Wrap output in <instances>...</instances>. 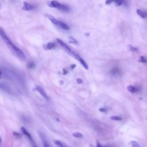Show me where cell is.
Returning a JSON list of instances; mask_svg holds the SVG:
<instances>
[{"label":"cell","mask_w":147,"mask_h":147,"mask_svg":"<svg viewBox=\"0 0 147 147\" xmlns=\"http://www.w3.org/2000/svg\"><path fill=\"white\" fill-rule=\"evenodd\" d=\"M34 8L32 5H31V4H28L27 2H24V6H23V9L24 10H27V11H29V10H32Z\"/></svg>","instance_id":"obj_7"},{"label":"cell","mask_w":147,"mask_h":147,"mask_svg":"<svg viewBox=\"0 0 147 147\" xmlns=\"http://www.w3.org/2000/svg\"><path fill=\"white\" fill-rule=\"evenodd\" d=\"M58 9L60 10H61V11H63V12H68L70 10L69 6H67V5H63V4H60V5L58 8Z\"/></svg>","instance_id":"obj_11"},{"label":"cell","mask_w":147,"mask_h":147,"mask_svg":"<svg viewBox=\"0 0 147 147\" xmlns=\"http://www.w3.org/2000/svg\"><path fill=\"white\" fill-rule=\"evenodd\" d=\"M113 2V0H106L105 2L106 5H109V4H111Z\"/></svg>","instance_id":"obj_26"},{"label":"cell","mask_w":147,"mask_h":147,"mask_svg":"<svg viewBox=\"0 0 147 147\" xmlns=\"http://www.w3.org/2000/svg\"><path fill=\"white\" fill-rule=\"evenodd\" d=\"M27 67L28 68H29V69H32V68L35 67V64H34V63L32 62V61H30V62L28 63Z\"/></svg>","instance_id":"obj_23"},{"label":"cell","mask_w":147,"mask_h":147,"mask_svg":"<svg viewBox=\"0 0 147 147\" xmlns=\"http://www.w3.org/2000/svg\"><path fill=\"white\" fill-rule=\"evenodd\" d=\"M1 75H2V72L1 71H0V78H1Z\"/></svg>","instance_id":"obj_31"},{"label":"cell","mask_w":147,"mask_h":147,"mask_svg":"<svg viewBox=\"0 0 147 147\" xmlns=\"http://www.w3.org/2000/svg\"><path fill=\"white\" fill-rule=\"evenodd\" d=\"M63 74H66L67 73V71H66L65 69H63Z\"/></svg>","instance_id":"obj_30"},{"label":"cell","mask_w":147,"mask_h":147,"mask_svg":"<svg viewBox=\"0 0 147 147\" xmlns=\"http://www.w3.org/2000/svg\"><path fill=\"white\" fill-rule=\"evenodd\" d=\"M56 41L59 44H60V46L61 47H62L64 49V50H65L66 52H67L68 54H69L70 55H71V56L74 57V58L76 59H77V60H78V59L80 58V57L79 55H78L77 54H76L75 52H73V51H72L71 50V49L69 48V47L68 46L67 44L65 43H64L62 41V40H60V39H57Z\"/></svg>","instance_id":"obj_2"},{"label":"cell","mask_w":147,"mask_h":147,"mask_svg":"<svg viewBox=\"0 0 147 147\" xmlns=\"http://www.w3.org/2000/svg\"><path fill=\"white\" fill-rule=\"evenodd\" d=\"M76 67V65H72L71 66V69H74V68H75Z\"/></svg>","instance_id":"obj_29"},{"label":"cell","mask_w":147,"mask_h":147,"mask_svg":"<svg viewBox=\"0 0 147 147\" xmlns=\"http://www.w3.org/2000/svg\"><path fill=\"white\" fill-rule=\"evenodd\" d=\"M78 60L79 61V62L80 63V64H81V65L83 66V67L85 69H86V70H88L89 69L88 66H87V63L84 61L83 59H82L81 57H80V58Z\"/></svg>","instance_id":"obj_16"},{"label":"cell","mask_w":147,"mask_h":147,"mask_svg":"<svg viewBox=\"0 0 147 147\" xmlns=\"http://www.w3.org/2000/svg\"><path fill=\"white\" fill-rule=\"evenodd\" d=\"M129 145L132 147H138L139 146V145L137 143L136 141H132L130 142Z\"/></svg>","instance_id":"obj_20"},{"label":"cell","mask_w":147,"mask_h":147,"mask_svg":"<svg viewBox=\"0 0 147 147\" xmlns=\"http://www.w3.org/2000/svg\"><path fill=\"white\" fill-rule=\"evenodd\" d=\"M128 90L130 92H131L132 93H136V92H137V91H138L137 88H136V87L133 86H128Z\"/></svg>","instance_id":"obj_15"},{"label":"cell","mask_w":147,"mask_h":147,"mask_svg":"<svg viewBox=\"0 0 147 147\" xmlns=\"http://www.w3.org/2000/svg\"><path fill=\"white\" fill-rule=\"evenodd\" d=\"M60 84L62 85V84H63V81H60Z\"/></svg>","instance_id":"obj_32"},{"label":"cell","mask_w":147,"mask_h":147,"mask_svg":"<svg viewBox=\"0 0 147 147\" xmlns=\"http://www.w3.org/2000/svg\"><path fill=\"white\" fill-rule=\"evenodd\" d=\"M0 89H3L4 91H7L8 93H9L10 91L9 87H8V86H6L5 84L2 83H0Z\"/></svg>","instance_id":"obj_14"},{"label":"cell","mask_w":147,"mask_h":147,"mask_svg":"<svg viewBox=\"0 0 147 147\" xmlns=\"http://www.w3.org/2000/svg\"><path fill=\"white\" fill-rule=\"evenodd\" d=\"M1 137H0V143H1Z\"/></svg>","instance_id":"obj_33"},{"label":"cell","mask_w":147,"mask_h":147,"mask_svg":"<svg viewBox=\"0 0 147 147\" xmlns=\"http://www.w3.org/2000/svg\"><path fill=\"white\" fill-rule=\"evenodd\" d=\"M68 40H69L70 43H71V44H79V43L77 40L74 39V38H73L72 37H71V36H69V37H68Z\"/></svg>","instance_id":"obj_17"},{"label":"cell","mask_w":147,"mask_h":147,"mask_svg":"<svg viewBox=\"0 0 147 147\" xmlns=\"http://www.w3.org/2000/svg\"><path fill=\"white\" fill-rule=\"evenodd\" d=\"M72 136L76 138H81L83 137L82 134L79 133V132H74V133H72Z\"/></svg>","instance_id":"obj_18"},{"label":"cell","mask_w":147,"mask_h":147,"mask_svg":"<svg viewBox=\"0 0 147 147\" xmlns=\"http://www.w3.org/2000/svg\"><path fill=\"white\" fill-rule=\"evenodd\" d=\"M76 82L78 83V84H81L82 83V80L81 79H80V78H78V79H76Z\"/></svg>","instance_id":"obj_25"},{"label":"cell","mask_w":147,"mask_h":147,"mask_svg":"<svg viewBox=\"0 0 147 147\" xmlns=\"http://www.w3.org/2000/svg\"><path fill=\"white\" fill-rule=\"evenodd\" d=\"M139 61L141 63H145L146 62V59H145V57L144 56H141L139 59Z\"/></svg>","instance_id":"obj_24"},{"label":"cell","mask_w":147,"mask_h":147,"mask_svg":"<svg viewBox=\"0 0 147 147\" xmlns=\"http://www.w3.org/2000/svg\"><path fill=\"white\" fill-rule=\"evenodd\" d=\"M13 135L16 136V137H19V136H20V134H18V133H16V132H13Z\"/></svg>","instance_id":"obj_27"},{"label":"cell","mask_w":147,"mask_h":147,"mask_svg":"<svg viewBox=\"0 0 147 147\" xmlns=\"http://www.w3.org/2000/svg\"><path fill=\"white\" fill-rule=\"evenodd\" d=\"M46 16L53 23V24L57 25V22H58V20H57L56 18H55V17H54V16L52 15H50V14H46Z\"/></svg>","instance_id":"obj_9"},{"label":"cell","mask_w":147,"mask_h":147,"mask_svg":"<svg viewBox=\"0 0 147 147\" xmlns=\"http://www.w3.org/2000/svg\"><path fill=\"white\" fill-rule=\"evenodd\" d=\"M60 4H61L59 3V2L57 1H52L50 2V3L48 4V5L51 8H57V9H58V8H59V6H60Z\"/></svg>","instance_id":"obj_4"},{"label":"cell","mask_w":147,"mask_h":147,"mask_svg":"<svg viewBox=\"0 0 147 147\" xmlns=\"http://www.w3.org/2000/svg\"><path fill=\"white\" fill-rule=\"evenodd\" d=\"M99 111L102 112H106V109L104 108H101L99 109Z\"/></svg>","instance_id":"obj_28"},{"label":"cell","mask_w":147,"mask_h":147,"mask_svg":"<svg viewBox=\"0 0 147 147\" xmlns=\"http://www.w3.org/2000/svg\"><path fill=\"white\" fill-rule=\"evenodd\" d=\"M54 143L56 146H59V147L67 146V144H66L65 142H63L62 141H59V140H55V141H54Z\"/></svg>","instance_id":"obj_10"},{"label":"cell","mask_w":147,"mask_h":147,"mask_svg":"<svg viewBox=\"0 0 147 147\" xmlns=\"http://www.w3.org/2000/svg\"><path fill=\"white\" fill-rule=\"evenodd\" d=\"M136 13H137V14L138 16L141 17L142 18H145L146 17V14L145 12L141 11V10L137 9V10H136Z\"/></svg>","instance_id":"obj_13"},{"label":"cell","mask_w":147,"mask_h":147,"mask_svg":"<svg viewBox=\"0 0 147 147\" xmlns=\"http://www.w3.org/2000/svg\"><path fill=\"white\" fill-rule=\"evenodd\" d=\"M40 136H41V140H42V141H43V142L44 146H46V147L49 146V145L48 144L47 141L45 136H44L42 133H40Z\"/></svg>","instance_id":"obj_12"},{"label":"cell","mask_w":147,"mask_h":147,"mask_svg":"<svg viewBox=\"0 0 147 147\" xmlns=\"http://www.w3.org/2000/svg\"><path fill=\"white\" fill-rule=\"evenodd\" d=\"M128 49L131 51V52H137L138 51V49L136 47H134L132 46L131 45H129L128 46Z\"/></svg>","instance_id":"obj_21"},{"label":"cell","mask_w":147,"mask_h":147,"mask_svg":"<svg viewBox=\"0 0 147 147\" xmlns=\"http://www.w3.org/2000/svg\"><path fill=\"white\" fill-rule=\"evenodd\" d=\"M56 25L59 26V27H60L61 29H64V30H69L70 29L69 27L68 26L67 24H65V23L61 22V21H58V22H57V24Z\"/></svg>","instance_id":"obj_6"},{"label":"cell","mask_w":147,"mask_h":147,"mask_svg":"<svg viewBox=\"0 0 147 147\" xmlns=\"http://www.w3.org/2000/svg\"><path fill=\"white\" fill-rule=\"evenodd\" d=\"M35 89L36 91H37L38 92H39L40 94L41 95V96L43 97L44 98H45L46 100H48L49 99V98L48 97L47 94L45 90H44V89L41 86H39V85H36Z\"/></svg>","instance_id":"obj_3"},{"label":"cell","mask_w":147,"mask_h":147,"mask_svg":"<svg viewBox=\"0 0 147 147\" xmlns=\"http://www.w3.org/2000/svg\"><path fill=\"white\" fill-rule=\"evenodd\" d=\"M21 131L22 132V133L24 134V135H25V136H27V137H28V138H29L30 141H31L32 142H33L32 137V136L30 135V133H29V132L27 131L26 129H25L24 127H21Z\"/></svg>","instance_id":"obj_5"},{"label":"cell","mask_w":147,"mask_h":147,"mask_svg":"<svg viewBox=\"0 0 147 147\" xmlns=\"http://www.w3.org/2000/svg\"><path fill=\"white\" fill-rule=\"evenodd\" d=\"M116 6H120L122 4L123 0H113Z\"/></svg>","instance_id":"obj_22"},{"label":"cell","mask_w":147,"mask_h":147,"mask_svg":"<svg viewBox=\"0 0 147 147\" xmlns=\"http://www.w3.org/2000/svg\"><path fill=\"white\" fill-rule=\"evenodd\" d=\"M0 35H1L2 38L5 42V43L7 45L8 48L10 49V50L16 56L18 57L21 60H24L25 58V56L24 53L20 49L17 47L13 43L11 40L8 37V36L6 35L5 32L2 28H0Z\"/></svg>","instance_id":"obj_1"},{"label":"cell","mask_w":147,"mask_h":147,"mask_svg":"<svg viewBox=\"0 0 147 147\" xmlns=\"http://www.w3.org/2000/svg\"><path fill=\"white\" fill-rule=\"evenodd\" d=\"M110 118H111V120H114V121H121L122 120V118H121V117L117 116H113L110 117Z\"/></svg>","instance_id":"obj_19"},{"label":"cell","mask_w":147,"mask_h":147,"mask_svg":"<svg viewBox=\"0 0 147 147\" xmlns=\"http://www.w3.org/2000/svg\"><path fill=\"white\" fill-rule=\"evenodd\" d=\"M55 44L54 43H48L44 46V48L46 50H50L55 47Z\"/></svg>","instance_id":"obj_8"}]
</instances>
